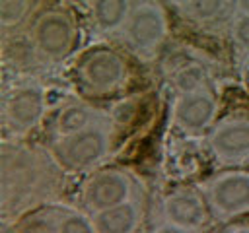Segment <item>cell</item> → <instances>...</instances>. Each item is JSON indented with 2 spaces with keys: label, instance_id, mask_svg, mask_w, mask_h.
Returning a JSON list of instances; mask_svg holds the SVG:
<instances>
[{
  "label": "cell",
  "instance_id": "cell-1",
  "mask_svg": "<svg viewBox=\"0 0 249 233\" xmlns=\"http://www.w3.org/2000/svg\"><path fill=\"white\" fill-rule=\"evenodd\" d=\"M60 163L53 151L4 142L0 155V186L4 214L21 212L49 198L60 181Z\"/></svg>",
  "mask_w": 249,
  "mask_h": 233
},
{
  "label": "cell",
  "instance_id": "cell-2",
  "mask_svg": "<svg viewBox=\"0 0 249 233\" xmlns=\"http://www.w3.org/2000/svg\"><path fill=\"white\" fill-rule=\"evenodd\" d=\"M111 138V124L105 116H101L99 120L76 134L56 138L53 146V155L66 171H91L109 155Z\"/></svg>",
  "mask_w": 249,
  "mask_h": 233
},
{
  "label": "cell",
  "instance_id": "cell-3",
  "mask_svg": "<svg viewBox=\"0 0 249 233\" xmlns=\"http://www.w3.org/2000/svg\"><path fill=\"white\" fill-rule=\"evenodd\" d=\"M31 47L39 60L54 64L68 58L78 43V25L64 8L43 10L31 25Z\"/></svg>",
  "mask_w": 249,
  "mask_h": 233
},
{
  "label": "cell",
  "instance_id": "cell-4",
  "mask_svg": "<svg viewBox=\"0 0 249 233\" xmlns=\"http://www.w3.org/2000/svg\"><path fill=\"white\" fill-rule=\"evenodd\" d=\"M167 33L169 23L163 4L160 0H134L132 12L119 35L130 50L150 58L163 45Z\"/></svg>",
  "mask_w": 249,
  "mask_h": 233
},
{
  "label": "cell",
  "instance_id": "cell-5",
  "mask_svg": "<svg viewBox=\"0 0 249 233\" xmlns=\"http://www.w3.org/2000/svg\"><path fill=\"white\" fill-rule=\"evenodd\" d=\"M202 196L210 216L230 221L249 214V171H224L202 184Z\"/></svg>",
  "mask_w": 249,
  "mask_h": 233
},
{
  "label": "cell",
  "instance_id": "cell-6",
  "mask_svg": "<svg viewBox=\"0 0 249 233\" xmlns=\"http://www.w3.org/2000/svg\"><path fill=\"white\" fill-rule=\"evenodd\" d=\"M76 78L84 89L93 95H105L121 89L128 80V66L123 56L107 47H97L88 50L78 66Z\"/></svg>",
  "mask_w": 249,
  "mask_h": 233
},
{
  "label": "cell",
  "instance_id": "cell-7",
  "mask_svg": "<svg viewBox=\"0 0 249 233\" xmlns=\"http://www.w3.org/2000/svg\"><path fill=\"white\" fill-rule=\"evenodd\" d=\"M84 208L93 216L117 204L136 198V183L124 169H103L91 173L80 192Z\"/></svg>",
  "mask_w": 249,
  "mask_h": 233
},
{
  "label": "cell",
  "instance_id": "cell-8",
  "mask_svg": "<svg viewBox=\"0 0 249 233\" xmlns=\"http://www.w3.org/2000/svg\"><path fill=\"white\" fill-rule=\"evenodd\" d=\"M45 109L43 85L37 82L19 83L4 97V124L14 136H23L41 122Z\"/></svg>",
  "mask_w": 249,
  "mask_h": 233
},
{
  "label": "cell",
  "instance_id": "cell-9",
  "mask_svg": "<svg viewBox=\"0 0 249 233\" xmlns=\"http://www.w3.org/2000/svg\"><path fill=\"white\" fill-rule=\"evenodd\" d=\"M206 144L214 159L222 165H237L249 159V116H226L208 130Z\"/></svg>",
  "mask_w": 249,
  "mask_h": 233
},
{
  "label": "cell",
  "instance_id": "cell-10",
  "mask_svg": "<svg viewBox=\"0 0 249 233\" xmlns=\"http://www.w3.org/2000/svg\"><path fill=\"white\" fill-rule=\"evenodd\" d=\"M216 115L218 99L210 87L179 93L171 109L173 124L185 134H200L210 130L216 122Z\"/></svg>",
  "mask_w": 249,
  "mask_h": 233
},
{
  "label": "cell",
  "instance_id": "cell-11",
  "mask_svg": "<svg viewBox=\"0 0 249 233\" xmlns=\"http://www.w3.org/2000/svg\"><path fill=\"white\" fill-rule=\"evenodd\" d=\"M161 216L165 221L198 231L208 221L210 210L198 192L191 188H177L169 192L161 202Z\"/></svg>",
  "mask_w": 249,
  "mask_h": 233
},
{
  "label": "cell",
  "instance_id": "cell-12",
  "mask_svg": "<svg viewBox=\"0 0 249 233\" xmlns=\"http://www.w3.org/2000/svg\"><path fill=\"white\" fill-rule=\"evenodd\" d=\"M97 233H134L142 221V204L138 198L126 200L91 216Z\"/></svg>",
  "mask_w": 249,
  "mask_h": 233
},
{
  "label": "cell",
  "instance_id": "cell-13",
  "mask_svg": "<svg viewBox=\"0 0 249 233\" xmlns=\"http://www.w3.org/2000/svg\"><path fill=\"white\" fill-rule=\"evenodd\" d=\"M134 0H88L91 25L101 35H117L123 31Z\"/></svg>",
  "mask_w": 249,
  "mask_h": 233
},
{
  "label": "cell",
  "instance_id": "cell-14",
  "mask_svg": "<svg viewBox=\"0 0 249 233\" xmlns=\"http://www.w3.org/2000/svg\"><path fill=\"white\" fill-rule=\"evenodd\" d=\"M101 116L103 115L97 109H93L91 105H88L84 101H70L56 113V118L53 124L54 136L64 138V136L76 134V132L88 128L89 124H93L95 120H99Z\"/></svg>",
  "mask_w": 249,
  "mask_h": 233
},
{
  "label": "cell",
  "instance_id": "cell-15",
  "mask_svg": "<svg viewBox=\"0 0 249 233\" xmlns=\"http://www.w3.org/2000/svg\"><path fill=\"white\" fill-rule=\"evenodd\" d=\"M230 12L231 0H191V4L181 14L198 25H210L226 17Z\"/></svg>",
  "mask_w": 249,
  "mask_h": 233
},
{
  "label": "cell",
  "instance_id": "cell-16",
  "mask_svg": "<svg viewBox=\"0 0 249 233\" xmlns=\"http://www.w3.org/2000/svg\"><path fill=\"white\" fill-rule=\"evenodd\" d=\"M58 206H47L33 210L29 216H25L19 225L18 233H58V217H60Z\"/></svg>",
  "mask_w": 249,
  "mask_h": 233
},
{
  "label": "cell",
  "instance_id": "cell-17",
  "mask_svg": "<svg viewBox=\"0 0 249 233\" xmlns=\"http://www.w3.org/2000/svg\"><path fill=\"white\" fill-rule=\"evenodd\" d=\"M173 85L179 93L208 87V70L200 62H187L173 74Z\"/></svg>",
  "mask_w": 249,
  "mask_h": 233
},
{
  "label": "cell",
  "instance_id": "cell-18",
  "mask_svg": "<svg viewBox=\"0 0 249 233\" xmlns=\"http://www.w3.org/2000/svg\"><path fill=\"white\" fill-rule=\"evenodd\" d=\"M37 0H0V23L4 29L19 27L33 12Z\"/></svg>",
  "mask_w": 249,
  "mask_h": 233
},
{
  "label": "cell",
  "instance_id": "cell-19",
  "mask_svg": "<svg viewBox=\"0 0 249 233\" xmlns=\"http://www.w3.org/2000/svg\"><path fill=\"white\" fill-rule=\"evenodd\" d=\"M58 233H97V231L91 217H88L78 210L62 208L58 217Z\"/></svg>",
  "mask_w": 249,
  "mask_h": 233
},
{
  "label": "cell",
  "instance_id": "cell-20",
  "mask_svg": "<svg viewBox=\"0 0 249 233\" xmlns=\"http://www.w3.org/2000/svg\"><path fill=\"white\" fill-rule=\"evenodd\" d=\"M230 37L241 52L249 54V16L233 14L230 23Z\"/></svg>",
  "mask_w": 249,
  "mask_h": 233
},
{
  "label": "cell",
  "instance_id": "cell-21",
  "mask_svg": "<svg viewBox=\"0 0 249 233\" xmlns=\"http://www.w3.org/2000/svg\"><path fill=\"white\" fill-rule=\"evenodd\" d=\"M150 233H196V231L187 229V227H181V225H175V223L163 219V221H160Z\"/></svg>",
  "mask_w": 249,
  "mask_h": 233
},
{
  "label": "cell",
  "instance_id": "cell-22",
  "mask_svg": "<svg viewBox=\"0 0 249 233\" xmlns=\"http://www.w3.org/2000/svg\"><path fill=\"white\" fill-rule=\"evenodd\" d=\"M231 14L249 16V0H231Z\"/></svg>",
  "mask_w": 249,
  "mask_h": 233
},
{
  "label": "cell",
  "instance_id": "cell-23",
  "mask_svg": "<svg viewBox=\"0 0 249 233\" xmlns=\"http://www.w3.org/2000/svg\"><path fill=\"white\" fill-rule=\"evenodd\" d=\"M169 6H173L175 10H179V12H183L189 4H191V0H165Z\"/></svg>",
  "mask_w": 249,
  "mask_h": 233
},
{
  "label": "cell",
  "instance_id": "cell-24",
  "mask_svg": "<svg viewBox=\"0 0 249 233\" xmlns=\"http://www.w3.org/2000/svg\"><path fill=\"white\" fill-rule=\"evenodd\" d=\"M226 233H249V225H237V227H231Z\"/></svg>",
  "mask_w": 249,
  "mask_h": 233
},
{
  "label": "cell",
  "instance_id": "cell-25",
  "mask_svg": "<svg viewBox=\"0 0 249 233\" xmlns=\"http://www.w3.org/2000/svg\"><path fill=\"white\" fill-rule=\"evenodd\" d=\"M247 83H249V76H247Z\"/></svg>",
  "mask_w": 249,
  "mask_h": 233
}]
</instances>
